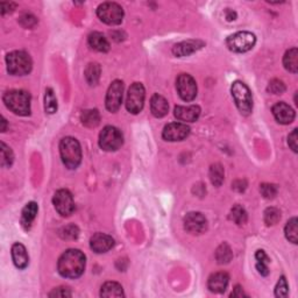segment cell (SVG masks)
<instances>
[{"instance_id":"2e32d148","label":"cell","mask_w":298,"mask_h":298,"mask_svg":"<svg viewBox=\"0 0 298 298\" xmlns=\"http://www.w3.org/2000/svg\"><path fill=\"white\" fill-rule=\"evenodd\" d=\"M273 114H274L277 122L282 125L291 124L293 119H295V111H293L291 106H289L287 103H283V101L274 105Z\"/></svg>"},{"instance_id":"7402d4cb","label":"cell","mask_w":298,"mask_h":298,"mask_svg":"<svg viewBox=\"0 0 298 298\" xmlns=\"http://www.w3.org/2000/svg\"><path fill=\"white\" fill-rule=\"evenodd\" d=\"M39 206L35 202L28 203L26 206L23 207L22 214H21V226L24 231H30L33 225V222H34L36 218V214H38Z\"/></svg>"},{"instance_id":"30bf717a","label":"cell","mask_w":298,"mask_h":298,"mask_svg":"<svg viewBox=\"0 0 298 298\" xmlns=\"http://www.w3.org/2000/svg\"><path fill=\"white\" fill-rule=\"evenodd\" d=\"M52 204H54L55 210L62 217H69L75 211V201L69 190L61 189L57 191L52 198Z\"/></svg>"},{"instance_id":"277c9868","label":"cell","mask_w":298,"mask_h":298,"mask_svg":"<svg viewBox=\"0 0 298 298\" xmlns=\"http://www.w3.org/2000/svg\"><path fill=\"white\" fill-rule=\"evenodd\" d=\"M7 70L13 76H24L32 71L31 56L21 50L12 51L6 56Z\"/></svg>"},{"instance_id":"4dcf8cb0","label":"cell","mask_w":298,"mask_h":298,"mask_svg":"<svg viewBox=\"0 0 298 298\" xmlns=\"http://www.w3.org/2000/svg\"><path fill=\"white\" fill-rule=\"evenodd\" d=\"M230 218L231 220H233L236 225H245L247 223L248 215L246 210L241 205H234L231 210Z\"/></svg>"},{"instance_id":"603a6c76","label":"cell","mask_w":298,"mask_h":298,"mask_svg":"<svg viewBox=\"0 0 298 298\" xmlns=\"http://www.w3.org/2000/svg\"><path fill=\"white\" fill-rule=\"evenodd\" d=\"M89 46L91 47L93 50L99 52H106L110 50V43L107 39L99 32H93L89 35Z\"/></svg>"},{"instance_id":"ee69618b","label":"cell","mask_w":298,"mask_h":298,"mask_svg":"<svg viewBox=\"0 0 298 298\" xmlns=\"http://www.w3.org/2000/svg\"><path fill=\"white\" fill-rule=\"evenodd\" d=\"M245 296H247V295L243 292V289L240 287V285H236L233 292L231 293V297H239L240 298V297H245Z\"/></svg>"},{"instance_id":"8fae6325","label":"cell","mask_w":298,"mask_h":298,"mask_svg":"<svg viewBox=\"0 0 298 298\" xmlns=\"http://www.w3.org/2000/svg\"><path fill=\"white\" fill-rule=\"evenodd\" d=\"M176 89L184 101H193L197 96V83L189 73H182L176 79Z\"/></svg>"},{"instance_id":"ac0fdd59","label":"cell","mask_w":298,"mask_h":298,"mask_svg":"<svg viewBox=\"0 0 298 298\" xmlns=\"http://www.w3.org/2000/svg\"><path fill=\"white\" fill-rule=\"evenodd\" d=\"M230 283V276L226 273H215L209 277L207 281V287H209L211 292L214 293H223L226 291L227 285Z\"/></svg>"},{"instance_id":"7c38bea8","label":"cell","mask_w":298,"mask_h":298,"mask_svg":"<svg viewBox=\"0 0 298 298\" xmlns=\"http://www.w3.org/2000/svg\"><path fill=\"white\" fill-rule=\"evenodd\" d=\"M124 88H125L124 83L119 79L112 82V84L110 85L105 100L106 109H107L110 112L114 113L120 109L122 103V97H124Z\"/></svg>"},{"instance_id":"52a82bcc","label":"cell","mask_w":298,"mask_h":298,"mask_svg":"<svg viewBox=\"0 0 298 298\" xmlns=\"http://www.w3.org/2000/svg\"><path fill=\"white\" fill-rule=\"evenodd\" d=\"M256 38L251 32H238L235 34L228 36L226 40V46L233 52H246L250 51L255 46Z\"/></svg>"},{"instance_id":"9c48e42d","label":"cell","mask_w":298,"mask_h":298,"mask_svg":"<svg viewBox=\"0 0 298 298\" xmlns=\"http://www.w3.org/2000/svg\"><path fill=\"white\" fill-rule=\"evenodd\" d=\"M146 91L141 83H134L130 85L126 99V109L132 114H138L142 111L145 105Z\"/></svg>"},{"instance_id":"4fadbf2b","label":"cell","mask_w":298,"mask_h":298,"mask_svg":"<svg viewBox=\"0 0 298 298\" xmlns=\"http://www.w3.org/2000/svg\"><path fill=\"white\" fill-rule=\"evenodd\" d=\"M184 228L190 234H203L207 230V220L199 212H190L184 218Z\"/></svg>"},{"instance_id":"83f0119b","label":"cell","mask_w":298,"mask_h":298,"mask_svg":"<svg viewBox=\"0 0 298 298\" xmlns=\"http://www.w3.org/2000/svg\"><path fill=\"white\" fill-rule=\"evenodd\" d=\"M84 75L87 82L91 87L97 85L100 78V65L98 63H90L85 69Z\"/></svg>"},{"instance_id":"e0dca14e","label":"cell","mask_w":298,"mask_h":298,"mask_svg":"<svg viewBox=\"0 0 298 298\" xmlns=\"http://www.w3.org/2000/svg\"><path fill=\"white\" fill-rule=\"evenodd\" d=\"M175 117L178 120L184 122H195L201 116V107L197 105H190V106H181L178 105L175 107L174 111Z\"/></svg>"},{"instance_id":"7a4b0ae2","label":"cell","mask_w":298,"mask_h":298,"mask_svg":"<svg viewBox=\"0 0 298 298\" xmlns=\"http://www.w3.org/2000/svg\"><path fill=\"white\" fill-rule=\"evenodd\" d=\"M6 107L21 117L31 114V95L24 90H11L3 97Z\"/></svg>"},{"instance_id":"d6a6232c","label":"cell","mask_w":298,"mask_h":298,"mask_svg":"<svg viewBox=\"0 0 298 298\" xmlns=\"http://www.w3.org/2000/svg\"><path fill=\"white\" fill-rule=\"evenodd\" d=\"M44 110L48 114H54L57 111V100L51 89L46 90L44 95Z\"/></svg>"},{"instance_id":"ffe728a7","label":"cell","mask_w":298,"mask_h":298,"mask_svg":"<svg viewBox=\"0 0 298 298\" xmlns=\"http://www.w3.org/2000/svg\"><path fill=\"white\" fill-rule=\"evenodd\" d=\"M12 259H13L16 268H27L28 263H30V256H28L26 247L22 243L16 242L12 246Z\"/></svg>"},{"instance_id":"f6af8a7d","label":"cell","mask_w":298,"mask_h":298,"mask_svg":"<svg viewBox=\"0 0 298 298\" xmlns=\"http://www.w3.org/2000/svg\"><path fill=\"white\" fill-rule=\"evenodd\" d=\"M226 13H227L226 14V18H227L228 21H232V20H235V16H236L235 12H233V11H227Z\"/></svg>"},{"instance_id":"8992f818","label":"cell","mask_w":298,"mask_h":298,"mask_svg":"<svg viewBox=\"0 0 298 298\" xmlns=\"http://www.w3.org/2000/svg\"><path fill=\"white\" fill-rule=\"evenodd\" d=\"M97 15L101 21L110 26L120 24L124 20V10L117 3H103L97 8Z\"/></svg>"},{"instance_id":"9a60e30c","label":"cell","mask_w":298,"mask_h":298,"mask_svg":"<svg viewBox=\"0 0 298 298\" xmlns=\"http://www.w3.org/2000/svg\"><path fill=\"white\" fill-rule=\"evenodd\" d=\"M114 246V240L112 236L104 233H96L90 239V247L97 254H103V253L112 250Z\"/></svg>"},{"instance_id":"e575fe53","label":"cell","mask_w":298,"mask_h":298,"mask_svg":"<svg viewBox=\"0 0 298 298\" xmlns=\"http://www.w3.org/2000/svg\"><path fill=\"white\" fill-rule=\"evenodd\" d=\"M2 167L6 168V167H11L12 163L14 161V155L12 149L6 144L2 142Z\"/></svg>"},{"instance_id":"74e56055","label":"cell","mask_w":298,"mask_h":298,"mask_svg":"<svg viewBox=\"0 0 298 298\" xmlns=\"http://www.w3.org/2000/svg\"><path fill=\"white\" fill-rule=\"evenodd\" d=\"M60 235L63 239H77V236L79 235V231L75 225H68L61 230Z\"/></svg>"},{"instance_id":"484cf974","label":"cell","mask_w":298,"mask_h":298,"mask_svg":"<svg viewBox=\"0 0 298 298\" xmlns=\"http://www.w3.org/2000/svg\"><path fill=\"white\" fill-rule=\"evenodd\" d=\"M80 119L84 126H87V127H90V128H93L99 125L100 114L97 110H85V111L82 113Z\"/></svg>"},{"instance_id":"8d00e7d4","label":"cell","mask_w":298,"mask_h":298,"mask_svg":"<svg viewBox=\"0 0 298 298\" xmlns=\"http://www.w3.org/2000/svg\"><path fill=\"white\" fill-rule=\"evenodd\" d=\"M260 191L266 199H273L277 195V186L274 184H269V183H263L260 186Z\"/></svg>"},{"instance_id":"b9f144b4","label":"cell","mask_w":298,"mask_h":298,"mask_svg":"<svg viewBox=\"0 0 298 298\" xmlns=\"http://www.w3.org/2000/svg\"><path fill=\"white\" fill-rule=\"evenodd\" d=\"M297 140H298L297 129H293L288 137V145L292 149V152H295V153H297V148H298V145H297L298 141Z\"/></svg>"},{"instance_id":"d4e9b609","label":"cell","mask_w":298,"mask_h":298,"mask_svg":"<svg viewBox=\"0 0 298 298\" xmlns=\"http://www.w3.org/2000/svg\"><path fill=\"white\" fill-rule=\"evenodd\" d=\"M101 297H124L125 293L122 287L117 282H106L100 290Z\"/></svg>"},{"instance_id":"3957f363","label":"cell","mask_w":298,"mask_h":298,"mask_svg":"<svg viewBox=\"0 0 298 298\" xmlns=\"http://www.w3.org/2000/svg\"><path fill=\"white\" fill-rule=\"evenodd\" d=\"M60 153L63 165L68 169H76L82 162V148L75 138L67 137L61 140Z\"/></svg>"},{"instance_id":"f546056e","label":"cell","mask_w":298,"mask_h":298,"mask_svg":"<svg viewBox=\"0 0 298 298\" xmlns=\"http://www.w3.org/2000/svg\"><path fill=\"white\" fill-rule=\"evenodd\" d=\"M255 259H256V269L262 276H267L269 274V269H268V263H269V258L266 254V252L260 250L256 252L255 254Z\"/></svg>"},{"instance_id":"836d02e7","label":"cell","mask_w":298,"mask_h":298,"mask_svg":"<svg viewBox=\"0 0 298 298\" xmlns=\"http://www.w3.org/2000/svg\"><path fill=\"white\" fill-rule=\"evenodd\" d=\"M281 220V212L277 210L276 207H268V209L264 211V223L267 224L268 226L276 225Z\"/></svg>"},{"instance_id":"f1b7e54d","label":"cell","mask_w":298,"mask_h":298,"mask_svg":"<svg viewBox=\"0 0 298 298\" xmlns=\"http://www.w3.org/2000/svg\"><path fill=\"white\" fill-rule=\"evenodd\" d=\"M224 178H225V171H224L223 166L219 163L212 165L210 168V179L212 184L214 186H220L223 184Z\"/></svg>"},{"instance_id":"4316f807","label":"cell","mask_w":298,"mask_h":298,"mask_svg":"<svg viewBox=\"0 0 298 298\" xmlns=\"http://www.w3.org/2000/svg\"><path fill=\"white\" fill-rule=\"evenodd\" d=\"M215 259H217L219 264H227L233 259V252H232L231 247L226 242L222 243L217 248V251H215Z\"/></svg>"},{"instance_id":"5bb4252c","label":"cell","mask_w":298,"mask_h":298,"mask_svg":"<svg viewBox=\"0 0 298 298\" xmlns=\"http://www.w3.org/2000/svg\"><path fill=\"white\" fill-rule=\"evenodd\" d=\"M190 134V127L183 122H171L163 129L162 137L167 141H182Z\"/></svg>"},{"instance_id":"bcb514c9","label":"cell","mask_w":298,"mask_h":298,"mask_svg":"<svg viewBox=\"0 0 298 298\" xmlns=\"http://www.w3.org/2000/svg\"><path fill=\"white\" fill-rule=\"evenodd\" d=\"M2 124H3L2 132H5V130H6V120H5V118H2Z\"/></svg>"},{"instance_id":"1f68e13d","label":"cell","mask_w":298,"mask_h":298,"mask_svg":"<svg viewBox=\"0 0 298 298\" xmlns=\"http://www.w3.org/2000/svg\"><path fill=\"white\" fill-rule=\"evenodd\" d=\"M298 222H297V218H291L289 220L287 226H285V236H287V239L289 241L292 242V243H297L298 242Z\"/></svg>"},{"instance_id":"7bdbcfd3","label":"cell","mask_w":298,"mask_h":298,"mask_svg":"<svg viewBox=\"0 0 298 298\" xmlns=\"http://www.w3.org/2000/svg\"><path fill=\"white\" fill-rule=\"evenodd\" d=\"M0 7H2V14L5 15L6 13H11V12L14 11V8L16 7V4L3 2L2 4H0Z\"/></svg>"},{"instance_id":"6da1fadb","label":"cell","mask_w":298,"mask_h":298,"mask_svg":"<svg viewBox=\"0 0 298 298\" xmlns=\"http://www.w3.org/2000/svg\"><path fill=\"white\" fill-rule=\"evenodd\" d=\"M87 258L79 250H69L64 252L57 263L61 276L65 279H78L85 270Z\"/></svg>"},{"instance_id":"44dd1931","label":"cell","mask_w":298,"mask_h":298,"mask_svg":"<svg viewBox=\"0 0 298 298\" xmlns=\"http://www.w3.org/2000/svg\"><path fill=\"white\" fill-rule=\"evenodd\" d=\"M169 110V104L165 97L161 95H154L150 99V111H152L153 116L156 118H163L167 116Z\"/></svg>"},{"instance_id":"ba28073f","label":"cell","mask_w":298,"mask_h":298,"mask_svg":"<svg viewBox=\"0 0 298 298\" xmlns=\"http://www.w3.org/2000/svg\"><path fill=\"white\" fill-rule=\"evenodd\" d=\"M122 144H124L122 133L113 126H106L99 134V146L106 152H116Z\"/></svg>"},{"instance_id":"d590c367","label":"cell","mask_w":298,"mask_h":298,"mask_svg":"<svg viewBox=\"0 0 298 298\" xmlns=\"http://www.w3.org/2000/svg\"><path fill=\"white\" fill-rule=\"evenodd\" d=\"M288 292H289V287H288L287 280H285L284 276L280 277L279 282H277V285L275 288V296L280 298H284L288 296Z\"/></svg>"},{"instance_id":"ab89813d","label":"cell","mask_w":298,"mask_h":298,"mask_svg":"<svg viewBox=\"0 0 298 298\" xmlns=\"http://www.w3.org/2000/svg\"><path fill=\"white\" fill-rule=\"evenodd\" d=\"M36 22H38V20H36L35 16L32 15V14H23L21 18H20V23H21L22 26L26 27V28L34 27Z\"/></svg>"},{"instance_id":"f35d334b","label":"cell","mask_w":298,"mask_h":298,"mask_svg":"<svg viewBox=\"0 0 298 298\" xmlns=\"http://www.w3.org/2000/svg\"><path fill=\"white\" fill-rule=\"evenodd\" d=\"M268 91L273 95H282L285 91V85L282 80L273 79L268 85Z\"/></svg>"},{"instance_id":"cb8c5ba5","label":"cell","mask_w":298,"mask_h":298,"mask_svg":"<svg viewBox=\"0 0 298 298\" xmlns=\"http://www.w3.org/2000/svg\"><path fill=\"white\" fill-rule=\"evenodd\" d=\"M283 65L288 71L297 73L298 71V50L297 48H291L285 52L283 57Z\"/></svg>"},{"instance_id":"d6986e66","label":"cell","mask_w":298,"mask_h":298,"mask_svg":"<svg viewBox=\"0 0 298 298\" xmlns=\"http://www.w3.org/2000/svg\"><path fill=\"white\" fill-rule=\"evenodd\" d=\"M203 47H204V42H202V41H194V40L184 41V42L175 44L173 48V54L177 57L189 56Z\"/></svg>"},{"instance_id":"5b68a950","label":"cell","mask_w":298,"mask_h":298,"mask_svg":"<svg viewBox=\"0 0 298 298\" xmlns=\"http://www.w3.org/2000/svg\"><path fill=\"white\" fill-rule=\"evenodd\" d=\"M235 105L242 116H250L253 111V97L250 88L240 80H235L231 87Z\"/></svg>"},{"instance_id":"60d3db41","label":"cell","mask_w":298,"mask_h":298,"mask_svg":"<svg viewBox=\"0 0 298 298\" xmlns=\"http://www.w3.org/2000/svg\"><path fill=\"white\" fill-rule=\"evenodd\" d=\"M72 293L69 290V288L65 287H60L56 288L52 290L50 293H49V297H71Z\"/></svg>"}]
</instances>
